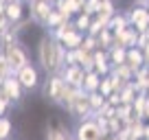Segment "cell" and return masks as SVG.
I'll return each mask as SVG.
<instances>
[{
  "instance_id": "cell-1",
  "label": "cell",
  "mask_w": 149,
  "mask_h": 140,
  "mask_svg": "<svg viewBox=\"0 0 149 140\" xmlns=\"http://www.w3.org/2000/svg\"><path fill=\"white\" fill-rule=\"evenodd\" d=\"M37 64L46 75H59L66 66V48L51 33L42 35L37 44Z\"/></svg>"
},
{
  "instance_id": "cell-2",
  "label": "cell",
  "mask_w": 149,
  "mask_h": 140,
  "mask_svg": "<svg viewBox=\"0 0 149 140\" xmlns=\"http://www.w3.org/2000/svg\"><path fill=\"white\" fill-rule=\"evenodd\" d=\"M66 90H68V83H66V79L61 77V72L59 75H48L46 81H44V85H42L44 96H46L48 101H53L55 105H61Z\"/></svg>"
},
{
  "instance_id": "cell-3",
  "label": "cell",
  "mask_w": 149,
  "mask_h": 140,
  "mask_svg": "<svg viewBox=\"0 0 149 140\" xmlns=\"http://www.w3.org/2000/svg\"><path fill=\"white\" fill-rule=\"evenodd\" d=\"M2 53H5V57H7V61H9V66H11V70H13V72H18L22 66L31 64L29 51H26V46H24L20 40H18V42H13L11 46H7Z\"/></svg>"
},
{
  "instance_id": "cell-4",
  "label": "cell",
  "mask_w": 149,
  "mask_h": 140,
  "mask_svg": "<svg viewBox=\"0 0 149 140\" xmlns=\"http://www.w3.org/2000/svg\"><path fill=\"white\" fill-rule=\"evenodd\" d=\"M74 140H101L103 138V129L99 127V123L94 121V114L84 121H79L77 129H74Z\"/></svg>"
},
{
  "instance_id": "cell-5",
  "label": "cell",
  "mask_w": 149,
  "mask_h": 140,
  "mask_svg": "<svg viewBox=\"0 0 149 140\" xmlns=\"http://www.w3.org/2000/svg\"><path fill=\"white\" fill-rule=\"evenodd\" d=\"M26 5H29V18H31L33 22L46 26V22L53 15L55 7H53L51 2H46V0H26Z\"/></svg>"
},
{
  "instance_id": "cell-6",
  "label": "cell",
  "mask_w": 149,
  "mask_h": 140,
  "mask_svg": "<svg viewBox=\"0 0 149 140\" xmlns=\"http://www.w3.org/2000/svg\"><path fill=\"white\" fill-rule=\"evenodd\" d=\"M68 112H70V116L79 118V121H84V118L92 116V110H90V98H88V92H86V90H81L79 96L74 98L72 103H70Z\"/></svg>"
},
{
  "instance_id": "cell-7",
  "label": "cell",
  "mask_w": 149,
  "mask_h": 140,
  "mask_svg": "<svg viewBox=\"0 0 149 140\" xmlns=\"http://www.w3.org/2000/svg\"><path fill=\"white\" fill-rule=\"evenodd\" d=\"M15 75H18V79H20V83H22L24 90H37V85H40V72H37L35 64L22 66Z\"/></svg>"
},
{
  "instance_id": "cell-8",
  "label": "cell",
  "mask_w": 149,
  "mask_h": 140,
  "mask_svg": "<svg viewBox=\"0 0 149 140\" xmlns=\"http://www.w3.org/2000/svg\"><path fill=\"white\" fill-rule=\"evenodd\" d=\"M127 20H130V24L138 33H143L145 28H149V11H147V7L134 5L132 11H127Z\"/></svg>"
},
{
  "instance_id": "cell-9",
  "label": "cell",
  "mask_w": 149,
  "mask_h": 140,
  "mask_svg": "<svg viewBox=\"0 0 149 140\" xmlns=\"http://www.w3.org/2000/svg\"><path fill=\"white\" fill-rule=\"evenodd\" d=\"M0 88H2V90L7 92V96L11 98V103H15V101H22L24 92H26V90L22 88V83H20L18 75H9L7 79H2V81H0Z\"/></svg>"
},
{
  "instance_id": "cell-10",
  "label": "cell",
  "mask_w": 149,
  "mask_h": 140,
  "mask_svg": "<svg viewBox=\"0 0 149 140\" xmlns=\"http://www.w3.org/2000/svg\"><path fill=\"white\" fill-rule=\"evenodd\" d=\"M61 77H64V79H66V83H68V85H72V88H84L86 70L81 68L79 64L64 66V70H61Z\"/></svg>"
},
{
  "instance_id": "cell-11",
  "label": "cell",
  "mask_w": 149,
  "mask_h": 140,
  "mask_svg": "<svg viewBox=\"0 0 149 140\" xmlns=\"http://www.w3.org/2000/svg\"><path fill=\"white\" fill-rule=\"evenodd\" d=\"M46 140H74V136L59 121H51L46 127Z\"/></svg>"
},
{
  "instance_id": "cell-12",
  "label": "cell",
  "mask_w": 149,
  "mask_h": 140,
  "mask_svg": "<svg viewBox=\"0 0 149 140\" xmlns=\"http://www.w3.org/2000/svg\"><path fill=\"white\" fill-rule=\"evenodd\" d=\"M84 37H86V35H84L81 31L72 28V31H68V33H66V35L59 40V42H61V46H64L66 51H74V48H79V46H81Z\"/></svg>"
},
{
  "instance_id": "cell-13",
  "label": "cell",
  "mask_w": 149,
  "mask_h": 140,
  "mask_svg": "<svg viewBox=\"0 0 149 140\" xmlns=\"http://www.w3.org/2000/svg\"><path fill=\"white\" fill-rule=\"evenodd\" d=\"M125 64H130L134 70L143 68V66H145V55H143V48H138V46L127 48V59H125Z\"/></svg>"
},
{
  "instance_id": "cell-14",
  "label": "cell",
  "mask_w": 149,
  "mask_h": 140,
  "mask_svg": "<svg viewBox=\"0 0 149 140\" xmlns=\"http://www.w3.org/2000/svg\"><path fill=\"white\" fill-rule=\"evenodd\" d=\"M107 53H110L112 66L125 64V59H127V46H123V44H112V46L107 48Z\"/></svg>"
},
{
  "instance_id": "cell-15",
  "label": "cell",
  "mask_w": 149,
  "mask_h": 140,
  "mask_svg": "<svg viewBox=\"0 0 149 140\" xmlns=\"http://www.w3.org/2000/svg\"><path fill=\"white\" fill-rule=\"evenodd\" d=\"M101 79L103 77L99 75L97 70H88V72H86V79H84V90L86 92H97L99 90V85H101Z\"/></svg>"
},
{
  "instance_id": "cell-16",
  "label": "cell",
  "mask_w": 149,
  "mask_h": 140,
  "mask_svg": "<svg viewBox=\"0 0 149 140\" xmlns=\"http://www.w3.org/2000/svg\"><path fill=\"white\" fill-rule=\"evenodd\" d=\"M88 98H90V110H92V114H99V112H103V110L107 107V98L103 96L101 92H90Z\"/></svg>"
},
{
  "instance_id": "cell-17",
  "label": "cell",
  "mask_w": 149,
  "mask_h": 140,
  "mask_svg": "<svg viewBox=\"0 0 149 140\" xmlns=\"http://www.w3.org/2000/svg\"><path fill=\"white\" fill-rule=\"evenodd\" d=\"M110 72L118 75L123 81H132V79H134V75H136V70L132 68L130 64H118V66H112V70H110Z\"/></svg>"
},
{
  "instance_id": "cell-18",
  "label": "cell",
  "mask_w": 149,
  "mask_h": 140,
  "mask_svg": "<svg viewBox=\"0 0 149 140\" xmlns=\"http://www.w3.org/2000/svg\"><path fill=\"white\" fill-rule=\"evenodd\" d=\"M72 22H74V28H77V31L88 33V31H90V26H92V15H88V13H79L77 18L72 20Z\"/></svg>"
},
{
  "instance_id": "cell-19",
  "label": "cell",
  "mask_w": 149,
  "mask_h": 140,
  "mask_svg": "<svg viewBox=\"0 0 149 140\" xmlns=\"http://www.w3.org/2000/svg\"><path fill=\"white\" fill-rule=\"evenodd\" d=\"M97 40H99V48H105L107 51V48L114 44V33H112L110 28H103V31L97 35Z\"/></svg>"
},
{
  "instance_id": "cell-20",
  "label": "cell",
  "mask_w": 149,
  "mask_h": 140,
  "mask_svg": "<svg viewBox=\"0 0 149 140\" xmlns=\"http://www.w3.org/2000/svg\"><path fill=\"white\" fill-rule=\"evenodd\" d=\"M64 22H68V18H66V15H61L59 13V11H53V15H51V18H48V22H46V28H48V31H55V28L57 26H61V24H64Z\"/></svg>"
},
{
  "instance_id": "cell-21",
  "label": "cell",
  "mask_w": 149,
  "mask_h": 140,
  "mask_svg": "<svg viewBox=\"0 0 149 140\" xmlns=\"http://www.w3.org/2000/svg\"><path fill=\"white\" fill-rule=\"evenodd\" d=\"M97 15H99V18H107V20H110L112 15H116V11H114V5H112V0H101Z\"/></svg>"
},
{
  "instance_id": "cell-22",
  "label": "cell",
  "mask_w": 149,
  "mask_h": 140,
  "mask_svg": "<svg viewBox=\"0 0 149 140\" xmlns=\"http://www.w3.org/2000/svg\"><path fill=\"white\" fill-rule=\"evenodd\" d=\"M9 75H15V72L11 70V66H9V61H7L5 53H0V81H2V79H7Z\"/></svg>"
},
{
  "instance_id": "cell-23",
  "label": "cell",
  "mask_w": 149,
  "mask_h": 140,
  "mask_svg": "<svg viewBox=\"0 0 149 140\" xmlns=\"http://www.w3.org/2000/svg\"><path fill=\"white\" fill-rule=\"evenodd\" d=\"M11 136V121L7 116H0V140H7Z\"/></svg>"
},
{
  "instance_id": "cell-24",
  "label": "cell",
  "mask_w": 149,
  "mask_h": 140,
  "mask_svg": "<svg viewBox=\"0 0 149 140\" xmlns=\"http://www.w3.org/2000/svg\"><path fill=\"white\" fill-rule=\"evenodd\" d=\"M97 92H101V94H103L105 98L110 96L112 92H114V90H112V83H110V77H107V75H105V77L101 79V85H99V90H97Z\"/></svg>"
},
{
  "instance_id": "cell-25",
  "label": "cell",
  "mask_w": 149,
  "mask_h": 140,
  "mask_svg": "<svg viewBox=\"0 0 149 140\" xmlns=\"http://www.w3.org/2000/svg\"><path fill=\"white\" fill-rule=\"evenodd\" d=\"M99 5H101V0H88L81 13H88V15H92V18H94V15H97V11H99Z\"/></svg>"
},
{
  "instance_id": "cell-26",
  "label": "cell",
  "mask_w": 149,
  "mask_h": 140,
  "mask_svg": "<svg viewBox=\"0 0 149 140\" xmlns=\"http://www.w3.org/2000/svg\"><path fill=\"white\" fill-rule=\"evenodd\" d=\"M86 2H88V0H68V5L72 7V11H74V18H77V15H79L81 11H84Z\"/></svg>"
},
{
  "instance_id": "cell-27",
  "label": "cell",
  "mask_w": 149,
  "mask_h": 140,
  "mask_svg": "<svg viewBox=\"0 0 149 140\" xmlns=\"http://www.w3.org/2000/svg\"><path fill=\"white\" fill-rule=\"evenodd\" d=\"M107 105H114V107L123 105V101H121V92H112L110 96H107Z\"/></svg>"
},
{
  "instance_id": "cell-28",
  "label": "cell",
  "mask_w": 149,
  "mask_h": 140,
  "mask_svg": "<svg viewBox=\"0 0 149 140\" xmlns=\"http://www.w3.org/2000/svg\"><path fill=\"white\" fill-rule=\"evenodd\" d=\"M11 26V22H9V18H7L5 13H0V33H5L7 28Z\"/></svg>"
},
{
  "instance_id": "cell-29",
  "label": "cell",
  "mask_w": 149,
  "mask_h": 140,
  "mask_svg": "<svg viewBox=\"0 0 149 140\" xmlns=\"http://www.w3.org/2000/svg\"><path fill=\"white\" fill-rule=\"evenodd\" d=\"M11 107V103L7 101V98H2L0 96V116H7V110Z\"/></svg>"
},
{
  "instance_id": "cell-30",
  "label": "cell",
  "mask_w": 149,
  "mask_h": 140,
  "mask_svg": "<svg viewBox=\"0 0 149 140\" xmlns=\"http://www.w3.org/2000/svg\"><path fill=\"white\" fill-rule=\"evenodd\" d=\"M143 55H145V64L149 66V44H145V46H143Z\"/></svg>"
},
{
  "instance_id": "cell-31",
  "label": "cell",
  "mask_w": 149,
  "mask_h": 140,
  "mask_svg": "<svg viewBox=\"0 0 149 140\" xmlns=\"http://www.w3.org/2000/svg\"><path fill=\"white\" fill-rule=\"evenodd\" d=\"M143 140H149V123L145 125V138H143Z\"/></svg>"
},
{
  "instance_id": "cell-32",
  "label": "cell",
  "mask_w": 149,
  "mask_h": 140,
  "mask_svg": "<svg viewBox=\"0 0 149 140\" xmlns=\"http://www.w3.org/2000/svg\"><path fill=\"white\" fill-rule=\"evenodd\" d=\"M7 5H9V2H26V0H5Z\"/></svg>"
}]
</instances>
